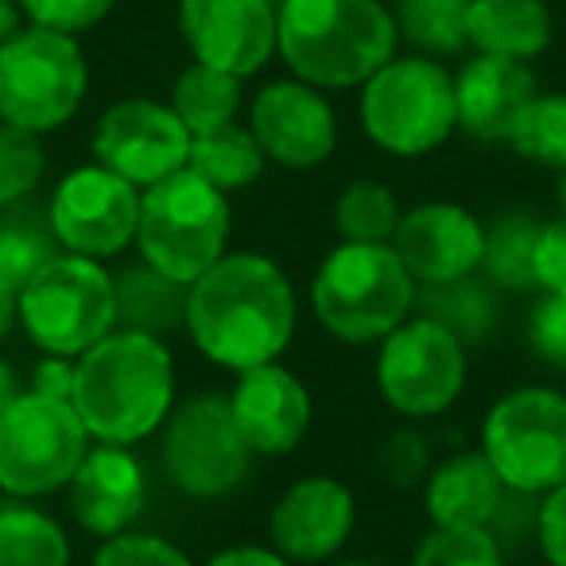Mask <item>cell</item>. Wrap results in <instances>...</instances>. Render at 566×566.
Returning a JSON list of instances; mask_svg holds the SVG:
<instances>
[{
	"label": "cell",
	"instance_id": "cell-45",
	"mask_svg": "<svg viewBox=\"0 0 566 566\" xmlns=\"http://www.w3.org/2000/svg\"><path fill=\"white\" fill-rule=\"evenodd\" d=\"M20 392H24V385H20V377H17V369H12L4 357H0V416L12 408V403L20 400Z\"/></svg>",
	"mask_w": 566,
	"mask_h": 566
},
{
	"label": "cell",
	"instance_id": "cell-46",
	"mask_svg": "<svg viewBox=\"0 0 566 566\" xmlns=\"http://www.w3.org/2000/svg\"><path fill=\"white\" fill-rule=\"evenodd\" d=\"M24 24L28 20L24 9H20V0H0V43H9Z\"/></svg>",
	"mask_w": 566,
	"mask_h": 566
},
{
	"label": "cell",
	"instance_id": "cell-12",
	"mask_svg": "<svg viewBox=\"0 0 566 566\" xmlns=\"http://www.w3.org/2000/svg\"><path fill=\"white\" fill-rule=\"evenodd\" d=\"M377 388L408 419L442 416L465 388V342L427 315L403 318L380 338Z\"/></svg>",
	"mask_w": 566,
	"mask_h": 566
},
{
	"label": "cell",
	"instance_id": "cell-41",
	"mask_svg": "<svg viewBox=\"0 0 566 566\" xmlns=\"http://www.w3.org/2000/svg\"><path fill=\"white\" fill-rule=\"evenodd\" d=\"M535 539H539L543 563L566 566V481L551 489L535 509Z\"/></svg>",
	"mask_w": 566,
	"mask_h": 566
},
{
	"label": "cell",
	"instance_id": "cell-1",
	"mask_svg": "<svg viewBox=\"0 0 566 566\" xmlns=\"http://www.w3.org/2000/svg\"><path fill=\"white\" fill-rule=\"evenodd\" d=\"M300 303L292 280L264 252H226L190 283L187 334L210 365L229 373L280 361L292 346Z\"/></svg>",
	"mask_w": 566,
	"mask_h": 566
},
{
	"label": "cell",
	"instance_id": "cell-42",
	"mask_svg": "<svg viewBox=\"0 0 566 566\" xmlns=\"http://www.w3.org/2000/svg\"><path fill=\"white\" fill-rule=\"evenodd\" d=\"M32 392L51 396V400H71L74 392V357L43 354L40 365L32 369Z\"/></svg>",
	"mask_w": 566,
	"mask_h": 566
},
{
	"label": "cell",
	"instance_id": "cell-26",
	"mask_svg": "<svg viewBox=\"0 0 566 566\" xmlns=\"http://www.w3.org/2000/svg\"><path fill=\"white\" fill-rule=\"evenodd\" d=\"M0 566H71V543L51 512L9 496L0 504Z\"/></svg>",
	"mask_w": 566,
	"mask_h": 566
},
{
	"label": "cell",
	"instance_id": "cell-20",
	"mask_svg": "<svg viewBox=\"0 0 566 566\" xmlns=\"http://www.w3.org/2000/svg\"><path fill=\"white\" fill-rule=\"evenodd\" d=\"M66 501H71V516L82 532L97 535V539L128 532L148 501V478H144L140 458L117 442L90 447L66 485Z\"/></svg>",
	"mask_w": 566,
	"mask_h": 566
},
{
	"label": "cell",
	"instance_id": "cell-39",
	"mask_svg": "<svg viewBox=\"0 0 566 566\" xmlns=\"http://www.w3.org/2000/svg\"><path fill=\"white\" fill-rule=\"evenodd\" d=\"M527 346L539 361L566 369V292H543L527 315Z\"/></svg>",
	"mask_w": 566,
	"mask_h": 566
},
{
	"label": "cell",
	"instance_id": "cell-23",
	"mask_svg": "<svg viewBox=\"0 0 566 566\" xmlns=\"http://www.w3.org/2000/svg\"><path fill=\"white\" fill-rule=\"evenodd\" d=\"M465 35L478 55L532 63L551 48L555 17H551L547 0H470Z\"/></svg>",
	"mask_w": 566,
	"mask_h": 566
},
{
	"label": "cell",
	"instance_id": "cell-18",
	"mask_svg": "<svg viewBox=\"0 0 566 566\" xmlns=\"http://www.w3.org/2000/svg\"><path fill=\"white\" fill-rule=\"evenodd\" d=\"M392 249L411 272V280L454 283L481 272L485 252V226L458 202H419L400 213V226L392 233Z\"/></svg>",
	"mask_w": 566,
	"mask_h": 566
},
{
	"label": "cell",
	"instance_id": "cell-48",
	"mask_svg": "<svg viewBox=\"0 0 566 566\" xmlns=\"http://www.w3.org/2000/svg\"><path fill=\"white\" fill-rule=\"evenodd\" d=\"M331 566H377V563H361V558H346V563H331Z\"/></svg>",
	"mask_w": 566,
	"mask_h": 566
},
{
	"label": "cell",
	"instance_id": "cell-21",
	"mask_svg": "<svg viewBox=\"0 0 566 566\" xmlns=\"http://www.w3.org/2000/svg\"><path fill=\"white\" fill-rule=\"evenodd\" d=\"M535 90L539 86L532 63L473 51V59H465L462 71L454 74L458 128L478 144H504Z\"/></svg>",
	"mask_w": 566,
	"mask_h": 566
},
{
	"label": "cell",
	"instance_id": "cell-49",
	"mask_svg": "<svg viewBox=\"0 0 566 566\" xmlns=\"http://www.w3.org/2000/svg\"><path fill=\"white\" fill-rule=\"evenodd\" d=\"M543 566H547V563H543Z\"/></svg>",
	"mask_w": 566,
	"mask_h": 566
},
{
	"label": "cell",
	"instance_id": "cell-22",
	"mask_svg": "<svg viewBox=\"0 0 566 566\" xmlns=\"http://www.w3.org/2000/svg\"><path fill=\"white\" fill-rule=\"evenodd\" d=\"M509 489L501 485L485 454H450L423 481V504L431 527H493Z\"/></svg>",
	"mask_w": 566,
	"mask_h": 566
},
{
	"label": "cell",
	"instance_id": "cell-32",
	"mask_svg": "<svg viewBox=\"0 0 566 566\" xmlns=\"http://www.w3.org/2000/svg\"><path fill=\"white\" fill-rule=\"evenodd\" d=\"M59 241L48 226V210H0V280H9L12 287H24L43 264L59 256Z\"/></svg>",
	"mask_w": 566,
	"mask_h": 566
},
{
	"label": "cell",
	"instance_id": "cell-25",
	"mask_svg": "<svg viewBox=\"0 0 566 566\" xmlns=\"http://www.w3.org/2000/svg\"><path fill=\"white\" fill-rule=\"evenodd\" d=\"M187 167L195 175H202L210 187L226 190H244L264 175L268 167V156L264 148L256 144L249 125H221L213 133H202V136H190V159Z\"/></svg>",
	"mask_w": 566,
	"mask_h": 566
},
{
	"label": "cell",
	"instance_id": "cell-2",
	"mask_svg": "<svg viewBox=\"0 0 566 566\" xmlns=\"http://www.w3.org/2000/svg\"><path fill=\"white\" fill-rule=\"evenodd\" d=\"M71 403L94 442L136 447L167 423L175 408V361L164 338L109 331L74 357Z\"/></svg>",
	"mask_w": 566,
	"mask_h": 566
},
{
	"label": "cell",
	"instance_id": "cell-29",
	"mask_svg": "<svg viewBox=\"0 0 566 566\" xmlns=\"http://www.w3.org/2000/svg\"><path fill=\"white\" fill-rule=\"evenodd\" d=\"M539 218L532 213H501L493 226H485V252H481V272L493 287L504 292H532L535 287V237Z\"/></svg>",
	"mask_w": 566,
	"mask_h": 566
},
{
	"label": "cell",
	"instance_id": "cell-43",
	"mask_svg": "<svg viewBox=\"0 0 566 566\" xmlns=\"http://www.w3.org/2000/svg\"><path fill=\"white\" fill-rule=\"evenodd\" d=\"M206 566H292L275 547H252V543H241V547H226L210 558Z\"/></svg>",
	"mask_w": 566,
	"mask_h": 566
},
{
	"label": "cell",
	"instance_id": "cell-13",
	"mask_svg": "<svg viewBox=\"0 0 566 566\" xmlns=\"http://www.w3.org/2000/svg\"><path fill=\"white\" fill-rule=\"evenodd\" d=\"M140 187L94 164L74 167L48 198V226L59 249L90 260H113L136 244Z\"/></svg>",
	"mask_w": 566,
	"mask_h": 566
},
{
	"label": "cell",
	"instance_id": "cell-5",
	"mask_svg": "<svg viewBox=\"0 0 566 566\" xmlns=\"http://www.w3.org/2000/svg\"><path fill=\"white\" fill-rule=\"evenodd\" d=\"M229 229L233 210L226 190L210 187L190 167L140 190L136 252L148 268L187 287L229 252Z\"/></svg>",
	"mask_w": 566,
	"mask_h": 566
},
{
	"label": "cell",
	"instance_id": "cell-19",
	"mask_svg": "<svg viewBox=\"0 0 566 566\" xmlns=\"http://www.w3.org/2000/svg\"><path fill=\"white\" fill-rule=\"evenodd\" d=\"M226 400L241 439L249 442L252 454L264 458L292 454L307 439L311 419H315L307 385L292 369H283L280 361L237 373V385Z\"/></svg>",
	"mask_w": 566,
	"mask_h": 566
},
{
	"label": "cell",
	"instance_id": "cell-16",
	"mask_svg": "<svg viewBox=\"0 0 566 566\" xmlns=\"http://www.w3.org/2000/svg\"><path fill=\"white\" fill-rule=\"evenodd\" d=\"M249 128L268 164L287 171H315L338 148V113L331 97L303 78H275L256 90Z\"/></svg>",
	"mask_w": 566,
	"mask_h": 566
},
{
	"label": "cell",
	"instance_id": "cell-28",
	"mask_svg": "<svg viewBox=\"0 0 566 566\" xmlns=\"http://www.w3.org/2000/svg\"><path fill=\"white\" fill-rule=\"evenodd\" d=\"M416 307H423L427 318L442 323L450 334L465 342V346H478L493 334L496 318H501V303L489 280L478 275H465L454 283H431L423 292H416Z\"/></svg>",
	"mask_w": 566,
	"mask_h": 566
},
{
	"label": "cell",
	"instance_id": "cell-24",
	"mask_svg": "<svg viewBox=\"0 0 566 566\" xmlns=\"http://www.w3.org/2000/svg\"><path fill=\"white\" fill-rule=\"evenodd\" d=\"M113 292H117V326H125V331L164 338V334L187 326L190 287L148 268L144 260L113 272Z\"/></svg>",
	"mask_w": 566,
	"mask_h": 566
},
{
	"label": "cell",
	"instance_id": "cell-6",
	"mask_svg": "<svg viewBox=\"0 0 566 566\" xmlns=\"http://www.w3.org/2000/svg\"><path fill=\"white\" fill-rule=\"evenodd\" d=\"M361 133L396 159L439 151L458 128L454 74L431 55H392L357 97Z\"/></svg>",
	"mask_w": 566,
	"mask_h": 566
},
{
	"label": "cell",
	"instance_id": "cell-4",
	"mask_svg": "<svg viewBox=\"0 0 566 566\" xmlns=\"http://www.w3.org/2000/svg\"><path fill=\"white\" fill-rule=\"evenodd\" d=\"M416 280L392 244L342 241L311 280V307L331 338L346 346L380 342L416 307Z\"/></svg>",
	"mask_w": 566,
	"mask_h": 566
},
{
	"label": "cell",
	"instance_id": "cell-40",
	"mask_svg": "<svg viewBox=\"0 0 566 566\" xmlns=\"http://www.w3.org/2000/svg\"><path fill=\"white\" fill-rule=\"evenodd\" d=\"M535 287L566 292V213L539 226L535 237Z\"/></svg>",
	"mask_w": 566,
	"mask_h": 566
},
{
	"label": "cell",
	"instance_id": "cell-36",
	"mask_svg": "<svg viewBox=\"0 0 566 566\" xmlns=\"http://www.w3.org/2000/svg\"><path fill=\"white\" fill-rule=\"evenodd\" d=\"M90 566H195L190 555L182 547H175L164 535H148V532H120L97 547L94 563Z\"/></svg>",
	"mask_w": 566,
	"mask_h": 566
},
{
	"label": "cell",
	"instance_id": "cell-38",
	"mask_svg": "<svg viewBox=\"0 0 566 566\" xmlns=\"http://www.w3.org/2000/svg\"><path fill=\"white\" fill-rule=\"evenodd\" d=\"M377 470L385 473L388 485L411 489L419 481H427L431 473V458H427V439L416 427H400L377 447Z\"/></svg>",
	"mask_w": 566,
	"mask_h": 566
},
{
	"label": "cell",
	"instance_id": "cell-37",
	"mask_svg": "<svg viewBox=\"0 0 566 566\" xmlns=\"http://www.w3.org/2000/svg\"><path fill=\"white\" fill-rule=\"evenodd\" d=\"M120 0H20L28 24L51 28L63 35H86L109 20Z\"/></svg>",
	"mask_w": 566,
	"mask_h": 566
},
{
	"label": "cell",
	"instance_id": "cell-9",
	"mask_svg": "<svg viewBox=\"0 0 566 566\" xmlns=\"http://www.w3.org/2000/svg\"><path fill=\"white\" fill-rule=\"evenodd\" d=\"M481 454L516 496H547L566 481V392L512 388L481 423Z\"/></svg>",
	"mask_w": 566,
	"mask_h": 566
},
{
	"label": "cell",
	"instance_id": "cell-34",
	"mask_svg": "<svg viewBox=\"0 0 566 566\" xmlns=\"http://www.w3.org/2000/svg\"><path fill=\"white\" fill-rule=\"evenodd\" d=\"M411 566H504L501 539L489 527H431Z\"/></svg>",
	"mask_w": 566,
	"mask_h": 566
},
{
	"label": "cell",
	"instance_id": "cell-17",
	"mask_svg": "<svg viewBox=\"0 0 566 566\" xmlns=\"http://www.w3.org/2000/svg\"><path fill=\"white\" fill-rule=\"evenodd\" d=\"M357 501L346 481L311 473L283 489L268 516V539L287 563H326L349 543Z\"/></svg>",
	"mask_w": 566,
	"mask_h": 566
},
{
	"label": "cell",
	"instance_id": "cell-35",
	"mask_svg": "<svg viewBox=\"0 0 566 566\" xmlns=\"http://www.w3.org/2000/svg\"><path fill=\"white\" fill-rule=\"evenodd\" d=\"M48 171V156L40 148V136L12 128L0 120V210L20 206Z\"/></svg>",
	"mask_w": 566,
	"mask_h": 566
},
{
	"label": "cell",
	"instance_id": "cell-33",
	"mask_svg": "<svg viewBox=\"0 0 566 566\" xmlns=\"http://www.w3.org/2000/svg\"><path fill=\"white\" fill-rule=\"evenodd\" d=\"M509 144L520 159H532L543 167H566V94H539L520 109Z\"/></svg>",
	"mask_w": 566,
	"mask_h": 566
},
{
	"label": "cell",
	"instance_id": "cell-15",
	"mask_svg": "<svg viewBox=\"0 0 566 566\" xmlns=\"http://www.w3.org/2000/svg\"><path fill=\"white\" fill-rule=\"evenodd\" d=\"M175 24L195 63L252 78L275 59L280 0H179Z\"/></svg>",
	"mask_w": 566,
	"mask_h": 566
},
{
	"label": "cell",
	"instance_id": "cell-8",
	"mask_svg": "<svg viewBox=\"0 0 566 566\" xmlns=\"http://www.w3.org/2000/svg\"><path fill=\"white\" fill-rule=\"evenodd\" d=\"M20 331L40 354L78 357L117 331V292L102 260L59 252L20 287Z\"/></svg>",
	"mask_w": 566,
	"mask_h": 566
},
{
	"label": "cell",
	"instance_id": "cell-30",
	"mask_svg": "<svg viewBox=\"0 0 566 566\" xmlns=\"http://www.w3.org/2000/svg\"><path fill=\"white\" fill-rule=\"evenodd\" d=\"M392 17L400 40H408L419 55L450 59L470 48V35H465L470 0H396Z\"/></svg>",
	"mask_w": 566,
	"mask_h": 566
},
{
	"label": "cell",
	"instance_id": "cell-11",
	"mask_svg": "<svg viewBox=\"0 0 566 566\" xmlns=\"http://www.w3.org/2000/svg\"><path fill=\"white\" fill-rule=\"evenodd\" d=\"M159 431H164L159 458L167 481L190 501H218L249 478L256 454L237 431L226 396H195L179 403Z\"/></svg>",
	"mask_w": 566,
	"mask_h": 566
},
{
	"label": "cell",
	"instance_id": "cell-47",
	"mask_svg": "<svg viewBox=\"0 0 566 566\" xmlns=\"http://www.w3.org/2000/svg\"><path fill=\"white\" fill-rule=\"evenodd\" d=\"M558 202H563V213H566V167H563V187H558Z\"/></svg>",
	"mask_w": 566,
	"mask_h": 566
},
{
	"label": "cell",
	"instance_id": "cell-27",
	"mask_svg": "<svg viewBox=\"0 0 566 566\" xmlns=\"http://www.w3.org/2000/svg\"><path fill=\"white\" fill-rule=\"evenodd\" d=\"M241 82L237 74H226V71H213L206 63H190L187 71H179L171 86V109L175 117L187 125L190 136H202V133H213L221 125H233L237 113H241Z\"/></svg>",
	"mask_w": 566,
	"mask_h": 566
},
{
	"label": "cell",
	"instance_id": "cell-14",
	"mask_svg": "<svg viewBox=\"0 0 566 566\" xmlns=\"http://www.w3.org/2000/svg\"><path fill=\"white\" fill-rule=\"evenodd\" d=\"M90 148L97 164L144 190L187 167L190 133L171 105L151 97H125L97 117Z\"/></svg>",
	"mask_w": 566,
	"mask_h": 566
},
{
	"label": "cell",
	"instance_id": "cell-10",
	"mask_svg": "<svg viewBox=\"0 0 566 566\" xmlns=\"http://www.w3.org/2000/svg\"><path fill=\"white\" fill-rule=\"evenodd\" d=\"M94 447L71 400H51L32 388L0 416V489L20 501H40L71 485Z\"/></svg>",
	"mask_w": 566,
	"mask_h": 566
},
{
	"label": "cell",
	"instance_id": "cell-31",
	"mask_svg": "<svg viewBox=\"0 0 566 566\" xmlns=\"http://www.w3.org/2000/svg\"><path fill=\"white\" fill-rule=\"evenodd\" d=\"M400 202L392 187L377 179H357L334 198V229L342 241L357 244H392V233L400 226Z\"/></svg>",
	"mask_w": 566,
	"mask_h": 566
},
{
	"label": "cell",
	"instance_id": "cell-44",
	"mask_svg": "<svg viewBox=\"0 0 566 566\" xmlns=\"http://www.w3.org/2000/svg\"><path fill=\"white\" fill-rule=\"evenodd\" d=\"M20 326V292L9 280H0V342Z\"/></svg>",
	"mask_w": 566,
	"mask_h": 566
},
{
	"label": "cell",
	"instance_id": "cell-3",
	"mask_svg": "<svg viewBox=\"0 0 566 566\" xmlns=\"http://www.w3.org/2000/svg\"><path fill=\"white\" fill-rule=\"evenodd\" d=\"M400 48L385 0H280L275 55L318 90H361Z\"/></svg>",
	"mask_w": 566,
	"mask_h": 566
},
{
	"label": "cell",
	"instance_id": "cell-7",
	"mask_svg": "<svg viewBox=\"0 0 566 566\" xmlns=\"http://www.w3.org/2000/svg\"><path fill=\"white\" fill-rule=\"evenodd\" d=\"M90 90V63L78 35L24 24L0 43V120L48 136L78 117Z\"/></svg>",
	"mask_w": 566,
	"mask_h": 566
}]
</instances>
